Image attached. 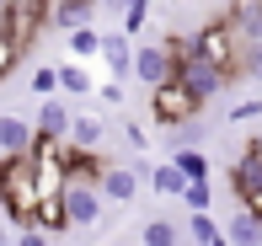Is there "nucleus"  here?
<instances>
[{
    "label": "nucleus",
    "instance_id": "4468645a",
    "mask_svg": "<svg viewBox=\"0 0 262 246\" xmlns=\"http://www.w3.org/2000/svg\"><path fill=\"white\" fill-rule=\"evenodd\" d=\"M225 16H230V27H235L241 43H262V0H235Z\"/></svg>",
    "mask_w": 262,
    "mask_h": 246
},
{
    "label": "nucleus",
    "instance_id": "7ed1b4c3",
    "mask_svg": "<svg viewBox=\"0 0 262 246\" xmlns=\"http://www.w3.org/2000/svg\"><path fill=\"white\" fill-rule=\"evenodd\" d=\"M43 27H49V0H11L6 16H0V32H6L21 54L43 38Z\"/></svg>",
    "mask_w": 262,
    "mask_h": 246
},
{
    "label": "nucleus",
    "instance_id": "ddd939ff",
    "mask_svg": "<svg viewBox=\"0 0 262 246\" xmlns=\"http://www.w3.org/2000/svg\"><path fill=\"white\" fill-rule=\"evenodd\" d=\"M97 16V0H49V32L54 27H86V21Z\"/></svg>",
    "mask_w": 262,
    "mask_h": 246
},
{
    "label": "nucleus",
    "instance_id": "6ab92c4d",
    "mask_svg": "<svg viewBox=\"0 0 262 246\" xmlns=\"http://www.w3.org/2000/svg\"><path fill=\"white\" fill-rule=\"evenodd\" d=\"M97 49H102V32L91 27V21L86 27H70V59L86 64V59H97Z\"/></svg>",
    "mask_w": 262,
    "mask_h": 246
},
{
    "label": "nucleus",
    "instance_id": "cd10ccee",
    "mask_svg": "<svg viewBox=\"0 0 262 246\" xmlns=\"http://www.w3.org/2000/svg\"><path fill=\"white\" fill-rule=\"evenodd\" d=\"M241 70L252 80H262V43H246V49H241Z\"/></svg>",
    "mask_w": 262,
    "mask_h": 246
},
{
    "label": "nucleus",
    "instance_id": "1a4fd4ad",
    "mask_svg": "<svg viewBox=\"0 0 262 246\" xmlns=\"http://www.w3.org/2000/svg\"><path fill=\"white\" fill-rule=\"evenodd\" d=\"M230 193L241 198V204L262 193V155H257V150H241V155H235V166H230Z\"/></svg>",
    "mask_w": 262,
    "mask_h": 246
},
{
    "label": "nucleus",
    "instance_id": "393cba45",
    "mask_svg": "<svg viewBox=\"0 0 262 246\" xmlns=\"http://www.w3.org/2000/svg\"><path fill=\"white\" fill-rule=\"evenodd\" d=\"M145 16H150V0H128V6H123V27H118V32L134 38V32L145 27Z\"/></svg>",
    "mask_w": 262,
    "mask_h": 246
},
{
    "label": "nucleus",
    "instance_id": "b1692460",
    "mask_svg": "<svg viewBox=\"0 0 262 246\" xmlns=\"http://www.w3.org/2000/svg\"><path fill=\"white\" fill-rule=\"evenodd\" d=\"M187 236H193L198 246H209V241H220V225L209 219V209H198L193 219H187Z\"/></svg>",
    "mask_w": 262,
    "mask_h": 246
},
{
    "label": "nucleus",
    "instance_id": "bb28decb",
    "mask_svg": "<svg viewBox=\"0 0 262 246\" xmlns=\"http://www.w3.org/2000/svg\"><path fill=\"white\" fill-rule=\"evenodd\" d=\"M32 97H59V75H54V64L32 75Z\"/></svg>",
    "mask_w": 262,
    "mask_h": 246
},
{
    "label": "nucleus",
    "instance_id": "39448f33",
    "mask_svg": "<svg viewBox=\"0 0 262 246\" xmlns=\"http://www.w3.org/2000/svg\"><path fill=\"white\" fill-rule=\"evenodd\" d=\"M171 80H177V86H182L187 97L198 102V107H209V102H214V97H220V91H225V80H220V64H209V59H204V54H198V49L187 54V59H177Z\"/></svg>",
    "mask_w": 262,
    "mask_h": 246
},
{
    "label": "nucleus",
    "instance_id": "412c9836",
    "mask_svg": "<svg viewBox=\"0 0 262 246\" xmlns=\"http://www.w3.org/2000/svg\"><path fill=\"white\" fill-rule=\"evenodd\" d=\"M182 241V230L171 225V219H150L145 230H139V246H177Z\"/></svg>",
    "mask_w": 262,
    "mask_h": 246
},
{
    "label": "nucleus",
    "instance_id": "20e7f679",
    "mask_svg": "<svg viewBox=\"0 0 262 246\" xmlns=\"http://www.w3.org/2000/svg\"><path fill=\"white\" fill-rule=\"evenodd\" d=\"M59 204H64L70 230H91V225L102 219L107 198L97 193V182H86V177H64V187H59Z\"/></svg>",
    "mask_w": 262,
    "mask_h": 246
},
{
    "label": "nucleus",
    "instance_id": "6e6552de",
    "mask_svg": "<svg viewBox=\"0 0 262 246\" xmlns=\"http://www.w3.org/2000/svg\"><path fill=\"white\" fill-rule=\"evenodd\" d=\"M139 171L134 166H102V182H97V193L107 198V204H134V193H139Z\"/></svg>",
    "mask_w": 262,
    "mask_h": 246
},
{
    "label": "nucleus",
    "instance_id": "f257e3e1",
    "mask_svg": "<svg viewBox=\"0 0 262 246\" xmlns=\"http://www.w3.org/2000/svg\"><path fill=\"white\" fill-rule=\"evenodd\" d=\"M0 209L16 230H27L32 214H38V182H32L27 155H0Z\"/></svg>",
    "mask_w": 262,
    "mask_h": 246
},
{
    "label": "nucleus",
    "instance_id": "f03ea898",
    "mask_svg": "<svg viewBox=\"0 0 262 246\" xmlns=\"http://www.w3.org/2000/svg\"><path fill=\"white\" fill-rule=\"evenodd\" d=\"M193 49L204 54L209 64H220V80H225V86H230V80H241V75H246V70H241V49H246V43L235 38L230 16H214L209 27L198 32V38H193Z\"/></svg>",
    "mask_w": 262,
    "mask_h": 246
},
{
    "label": "nucleus",
    "instance_id": "0eeeda50",
    "mask_svg": "<svg viewBox=\"0 0 262 246\" xmlns=\"http://www.w3.org/2000/svg\"><path fill=\"white\" fill-rule=\"evenodd\" d=\"M171 54H166V43H145V49H134V64H128V75L145 80V86H161V80H171Z\"/></svg>",
    "mask_w": 262,
    "mask_h": 246
},
{
    "label": "nucleus",
    "instance_id": "473e14b6",
    "mask_svg": "<svg viewBox=\"0 0 262 246\" xmlns=\"http://www.w3.org/2000/svg\"><path fill=\"white\" fill-rule=\"evenodd\" d=\"M209 246H230V241H225V236H220V241H209Z\"/></svg>",
    "mask_w": 262,
    "mask_h": 246
},
{
    "label": "nucleus",
    "instance_id": "4be33fe9",
    "mask_svg": "<svg viewBox=\"0 0 262 246\" xmlns=\"http://www.w3.org/2000/svg\"><path fill=\"white\" fill-rule=\"evenodd\" d=\"M198 139H204V118H187V123L166 128V145H171V150H187V145H198Z\"/></svg>",
    "mask_w": 262,
    "mask_h": 246
},
{
    "label": "nucleus",
    "instance_id": "a211bd4d",
    "mask_svg": "<svg viewBox=\"0 0 262 246\" xmlns=\"http://www.w3.org/2000/svg\"><path fill=\"white\" fill-rule=\"evenodd\" d=\"M145 182L156 187V198H177V193H182V182H187V177H182V171L171 166V161H161V166H150V177H145Z\"/></svg>",
    "mask_w": 262,
    "mask_h": 246
},
{
    "label": "nucleus",
    "instance_id": "2f4dec72",
    "mask_svg": "<svg viewBox=\"0 0 262 246\" xmlns=\"http://www.w3.org/2000/svg\"><path fill=\"white\" fill-rule=\"evenodd\" d=\"M246 150H257V155H262V128H257V134H252V145H246Z\"/></svg>",
    "mask_w": 262,
    "mask_h": 246
},
{
    "label": "nucleus",
    "instance_id": "423d86ee",
    "mask_svg": "<svg viewBox=\"0 0 262 246\" xmlns=\"http://www.w3.org/2000/svg\"><path fill=\"white\" fill-rule=\"evenodd\" d=\"M150 113H156V123L161 128H171V123H187V118H198V102L187 97L177 80H161V86H150Z\"/></svg>",
    "mask_w": 262,
    "mask_h": 246
},
{
    "label": "nucleus",
    "instance_id": "dca6fc26",
    "mask_svg": "<svg viewBox=\"0 0 262 246\" xmlns=\"http://www.w3.org/2000/svg\"><path fill=\"white\" fill-rule=\"evenodd\" d=\"M54 75H59V91H64V97H91V70L80 64V59H64V64H54Z\"/></svg>",
    "mask_w": 262,
    "mask_h": 246
},
{
    "label": "nucleus",
    "instance_id": "f3484780",
    "mask_svg": "<svg viewBox=\"0 0 262 246\" xmlns=\"http://www.w3.org/2000/svg\"><path fill=\"white\" fill-rule=\"evenodd\" d=\"M225 241L230 246H262V219L252 214V209H241V214L225 225Z\"/></svg>",
    "mask_w": 262,
    "mask_h": 246
},
{
    "label": "nucleus",
    "instance_id": "c85d7f7f",
    "mask_svg": "<svg viewBox=\"0 0 262 246\" xmlns=\"http://www.w3.org/2000/svg\"><path fill=\"white\" fill-rule=\"evenodd\" d=\"M11 246H54V241L43 236L38 225H27V230H16V236H11Z\"/></svg>",
    "mask_w": 262,
    "mask_h": 246
},
{
    "label": "nucleus",
    "instance_id": "f704fd0d",
    "mask_svg": "<svg viewBox=\"0 0 262 246\" xmlns=\"http://www.w3.org/2000/svg\"><path fill=\"white\" fill-rule=\"evenodd\" d=\"M134 246H139V241H134Z\"/></svg>",
    "mask_w": 262,
    "mask_h": 246
},
{
    "label": "nucleus",
    "instance_id": "2eb2a0df",
    "mask_svg": "<svg viewBox=\"0 0 262 246\" xmlns=\"http://www.w3.org/2000/svg\"><path fill=\"white\" fill-rule=\"evenodd\" d=\"M64 128H70V107L59 97H43L38 118H32V134H38V139H64Z\"/></svg>",
    "mask_w": 262,
    "mask_h": 246
},
{
    "label": "nucleus",
    "instance_id": "9d476101",
    "mask_svg": "<svg viewBox=\"0 0 262 246\" xmlns=\"http://www.w3.org/2000/svg\"><path fill=\"white\" fill-rule=\"evenodd\" d=\"M97 59L113 70L118 80L128 75V64H134V38L128 32H102V49H97Z\"/></svg>",
    "mask_w": 262,
    "mask_h": 246
},
{
    "label": "nucleus",
    "instance_id": "72a5a7b5",
    "mask_svg": "<svg viewBox=\"0 0 262 246\" xmlns=\"http://www.w3.org/2000/svg\"><path fill=\"white\" fill-rule=\"evenodd\" d=\"M6 6H11V0H0V16H6Z\"/></svg>",
    "mask_w": 262,
    "mask_h": 246
},
{
    "label": "nucleus",
    "instance_id": "7c9ffc66",
    "mask_svg": "<svg viewBox=\"0 0 262 246\" xmlns=\"http://www.w3.org/2000/svg\"><path fill=\"white\" fill-rule=\"evenodd\" d=\"M97 97L107 102V107H118V102H123V80H107V86H97Z\"/></svg>",
    "mask_w": 262,
    "mask_h": 246
},
{
    "label": "nucleus",
    "instance_id": "5701e85b",
    "mask_svg": "<svg viewBox=\"0 0 262 246\" xmlns=\"http://www.w3.org/2000/svg\"><path fill=\"white\" fill-rule=\"evenodd\" d=\"M177 198H182V204L198 214V209L214 204V187H209V177H193V182H182V193H177Z\"/></svg>",
    "mask_w": 262,
    "mask_h": 246
},
{
    "label": "nucleus",
    "instance_id": "aec40b11",
    "mask_svg": "<svg viewBox=\"0 0 262 246\" xmlns=\"http://www.w3.org/2000/svg\"><path fill=\"white\" fill-rule=\"evenodd\" d=\"M171 166L182 171L187 182H193V177H209V155H204L198 145H187V150H171Z\"/></svg>",
    "mask_w": 262,
    "mask_h": 246
},
{
    "label": "nucleus",
    "instance_id": "c756f323",
    "mask_svg": "<svg viewBox=\"0 0 262 246\" xmlns=\"http://www.w3.org/2000/svg\"><path fill=\"white\" fill-rule=\"evenodd\" d=\"M225 118H230V123H257V118H262V102H241V107L225 113Z\"/></svg>",
    "mask_w": 262,
    "mask_h": 246
},
{
    "label": "nucleus",
    "instance_id": "a878e982",
    "mask_svg": "<svg viewBox=\"0 0 262 246\" xmlns=\"http://www.w3.org/2000/svg\"><path fill=\"white\" fill-rule=\"evenodd\" d=\"M16 64H21V49L6 38V32H0V86L11 80V70H16Z\"/></svg>",
    "mask_w": 262,
    "mask_h": 246
},
{
    "label": "nucleus",
    "instance_id": "f8f14e48",
    "mask_svg": "<svg viewBox=\"0 0 262 246\" xmlns=\"http://www.w3.org/2000/svg\"><path fill=\"white\" fill-rule=\"evenodd\" d=\"M32 150V123L21 113H0V155H27Z\"/></svg>",
    "mask_w": 262,
    "mask_h": 246
},
{
    "label": "nucleus",
    "instance_id": "9b49d317",
    "mask_svg": "<svg viewBox=\"0 0 262 246\" xmlns=\"http://www.w3.org/2000/svg\"><path fill=\"white\" fill-rule=\"evenodd\" d=\"M102 134H107V123L97 118V113H70L64 145H75V150H102Z\"/></svg>",
    "mask_w": 262,
    "mask_h": 246
}]
</instances>
